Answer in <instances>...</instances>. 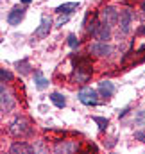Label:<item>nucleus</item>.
<instances>
[{"label": "nucleus", "instance_id": "f257e3e1", "mask_svg": "<svg viewBox=\"0 0 145 154\" xmlns=\"http://www.w3.org/2000/svg\"><path fill=\"white\" fill-rule=\"evenodd\" d=\"M9 133L16 138H23V136H29L31 134V124L27 118L23 116H16L11 124H9Z\"/></svg>", "mask_w": 145, "mask_h": 154}, {"label": "nucleus", "instance_id": "f03ea898", "mask_svg": "<svg viewBox=\"0 0 145 154\" xmlns=\"http://www.w3.org/2000/svg\"><path fill=\"white\" fill-rule=\"evenodd\" d=\"M118 14H120V11H116V7L106 5V7H102V9L99 11V20L113 27V25L118 23Z\"/></svg>", "mask_w": 145, "mask_h": 154}, {"label": "nucleus", "instance_id": "7ed1b4c3", "mask_svg": "<svg viewBox=\"0 0 145 154\" xmlns=\"http://www.w3.org/2000/svg\"><path fill=\"white\" fill-rule=\"evenodd\" d=\"M77 99L84 104V106H95L99 102V91L91 90V88H82L77 93Z\"/></svg>", "mask_w": 145, "mask_h": 154}, {"label": "nucleus", "instance_id": "20e7f679", "mask_svg": "<svg viewBox=\"0 0 145 154\" xmlns=\"http://www.w3.org/2000/svg\"><path fill=\"white\" fill-rule=\"evenodd\" d=\"M111 52H113V48L108 41H93L90 45V54H93L97 57H109Z\"/></svg>", "mask_w": 145, "mask_h": 154}, {"label": "nucleus", "instance_id": "39448f33", "mask_svg": "<svg viewBox=\"0 0 145 154\" xmlns=\"http://www.w3.org/2000/svg\"><path fill=\"white\" fill-rule=\"evenodd\" d=\"M118 29L122 34H129L131 32V25H133V13L127 9H122L118 14Z\"/></svg>", "mask_w": 145, "mask_h": 154}, {"label": "nucleus", "instance_id": "423d86ee", "mask_svg": "<svg viewBox=\"0 0 145 154\" xmlns=\"http://www.w3.org/2000/svg\"><path fill=\"white\" fill-rule=\"evenodd\" d=\"M75 151H79V142H75V140H59L54 145V152L57 154H70Z\"/></svg>", "mask_w": 145, "mask_h": 154}, {"label": "nucleus", "instance_id": "0eeeda50", "mask_svg": "<svg viewBox=\"0 0 145 154\" xmlns=\"http://www.w3.org/2000/svg\"><path fill=\"white\" fill-rule=\"evenodd\" d=\"M72 65L75 70H82V72H93V65L88 57H82V56H72Z\"/></svg>", "mask_w": 145, "mask_h": 154}, {"label": "nucleus", "instance_id": "6e6552de", "mask_svg": "<svg viewBox=\"0 0 145 154\" xmlns=\"http://www.w3.org/2000/svg\"><path fill=\"white\" fill-rule=\"evenodd\" d=\"M0 106H2V111H9V109L14 106V100H13L9 90L5 88L4 82H2V86H0Z\"/></svg>", "mask_w": 145, "mask_h": 154}, {"label": "nucleus", "instance_id": "1a4fd4ad", "mask_svg": "<svg viewBox=\"0 0 145 154\" xmlns=\"http://www.w3.org/2000/svg\"><path fill=\"white\" fill-rule=\"evenodd\" d=\"M25 16V9L23 7H13L7 14V23L9 25H20V22Z\"/></svg>", "mask_w": 145, "mask_h": 154}, {"label": "nucleus", "instance_id": "9d476101", "mask_svg": "<svg viewBox=\"0 0 145 154\" xmlns=\"http://www.w3.org/2000/svg\"><path fill=\"white\" fill-rule=\"evenodd\" d=\"M99 95L100 97H104V99H109V97H113V93H115V84L111 82V81H102V82H99Z\"/></svg>", "mask_w": 145, "mask_h": 154}, {"label": "nucleus", "instance_id": "9b49d317", "mask_svg": "<svg viewBox=\"0 0 145 154\" xmlns=\"http://www.w3.org/2000/svg\"><path fill=\"white\" fill-rule=\"evenodd\" d=\"M32 151H34V147L29 145V143H25V142H16V143H13L11 149H9L11 154H31Z\"/></svg>", "mask_w": 145, "mask_h": 154}, {"label": "nucleus", "instance_id": "f8f14e48", "mask_svg": "<svg viewBox=\"0 0 145 154\" xmlns=\"http://www.w3.org/2000/svg\"><path fill=\"white\" fill-rule=\"evenodd\" d=\"M50 27H52L50 18L48 16H41V23H39V27H38L36 31H34V34H36L38 38H43V36H47L50 32Z\"/></svg>", "mask_w": 145, "mask_h": 154}, {"label": "nucleus", "instance_id": "ddd939ff", "mask_svg": "<svg viewBox=\"0 0 145 154\" xmlns=\"http://www.w3.org/2000/svg\"><path fill=\"white\" fill-rule=\"evenodd\" d=\"M77 7H79V4H77V2H66V4L59 5V7L56 9V13H57V14H72Z\"/></svg>", "mask_w": 145, "mask_h": 154}, {"label": "nucleus", "instance_id": "4468645a", "mask_svg": "<svg viewBox=\"0 0 145 154\" xmlns=\"http://www.w3.org/2000/svg\"><path fill=\"white\" fill-rule=\"evenodd\" d=\"M50 100L57 106V108H65L66 106V99L61 95V93H57V91H54V93H50Z\"/></svg>", "mask_w": 145, "mask_h": 154}, {"label": "nucleus", "instance_id": "2eb2a0df", "mask_svg": "<svg viewBox=\"0 0 145 154\" xmlns=\"http://www.w3.org/2000/svg\"><path fill=\"white\" fill-rule=\"evenodd\" d=\"M91 77L90 72H82V70H73V81H77V82H86L88 79Z\"/></svg>", "mask_w": 145, "mask_h": 154}, {"label": "nucleus", "instance_id": "dca6fc26", "mask_svg": "<svg viewBox=\"0 0 145 154\" xmlns=\"http://www.w3.org/2000/svg\"><path fill=\"white\" fill-rule=\"evenodd\" d=\"M34 79H36V88H38V90H45V88L48 86V81L41 75L39 72H36V74H34Z\"/></svg>", "mask_w": 145, "mask_h": 154}, {"label": "nucleus", "instance_id": "f3484780", "mask_svg": "<svg viewBox=\"0 0 145 154\" xmlns=\"http://www.w3.org/2000/svg\"><path fill=\"white\" fill-rule=\"evenodd\" d=\"M134 124L140 125V127L145 125V109H138V111H136V115H134Z\"/></svg>", "mask_w": 145, "mask_h": 154}, {"label": "nucleus", "instance_id": "a211bd4d", "mask_svg": "<svg viewBox=\"0 0 145 154\" xmlns=\"http://www.w3.org/2000/svg\"><path fill=\"white\" fill-rule=\"evenodd\" d=\"M16 68H18L23 75L31 72V66H29V63H27V61H20V63H16Z\"/></svg>", "mask_w": 145, "mask_h": 154}, {"label": "nucleus", "instance_id": "6ab92c4d", "mask_svg": "<svg viewBox=\"0 0 145 154\" xmlns=\"http://www.w3.org/2000/svg\"><path fill=\"white\" fill-rule=\"evenodd\" d=\"M93 120L99 124V129H100V131H104V129L108 127V118H102V116H93Z\"/></svg>", "mask_w": 145, "mask_h": 154}, {"label": "nucleus", "instance_id": "aec40b11", "mask_svg": "<svg viewBox=\"0 0 145 154\" xmlns=\"http://www.w3.org/2000/svg\"><path fill=\"white\" fill-rule=\"evenodd\" d=\"M0 79H2V82H5V81H11L13 75H11V72H9V70L2 68V70H0Z\"/></svg>", "mask_w": 145, "mask_h": 154}, {"label": "nucleus", "instance_id": "412c9836", "mask_svg": "<svg viewBox=\"0 0 145 154\" xmlns=\"http://www.w3.org/2000/svg\"><path fill=\"white\" fill-rule=\"evenodd\" d=\"M79 43H81V41H79V39L75 38L73 34H70V36H68V45H70L72 48H75V47H79Z\"/></svg>", "mask_w": 145, "mask_h": 154}, {"label": "nucleus", "instance_id": "4be33fe9", "mask_svg": "<svg viewBox=\"0 0 145 154\" xmlns=\"http://www.w3.org/2000/svg\"><path fill=\"white\" fill-rule=\"evenodd\" d=\"M68 16H70V14H59L57 25H63V23H66V22H68Z\"/></svg>", "mask_w": 145, "mask_h": 154}, {"label": "nucleus", "instance_id": "5701e85b", "mask_svg": "<svg viewBox=\"0 0 145 154\" xmlns=\"http://www.w3.org/2000/svg\"><path fill=\"white\" fill-rule=\"evenodd\" d=\"M134 138L140 140V142H145V131H136L134 133Z\"/></svg>", "mask_w": 145, "mask_h": 154}, {"label": "nucleus", "instance_id": "b1692460", "mask_svg": "<svg viewBox=\"0 0 145 154\" xmlns=\"http://www.w3.org/2000/svg\"><path fill=\"white\" fill-rule=\"evenodd\" d=\"M140 7H142V11L145 13V0H140Z\"/></svg>", "mask_w": 145, "mask_h": 154}, {"label": "nucleus", "instance_id": "393cba45", "mask_svg": "<svg viewBox=\"0 0 145 154\" xmlns=\"http://www.w3.org/2000/svg\"><path fill=\"white\" fill-rule=\"evenodd\" d=\"M138 32H140V34H145V25H142V27L138 29Z\"/></svg>", "mask_w": 145, "mask_h": 154}, {"label": "nucleus", "instance_id": "a878e982", "mask_svg": "<svg viewBox=\"0 0 145 154\" xmlns=\"http://www.w3.org/2000/svg\"><path fill=\"white\" fill-rule=\"evenodd\" d=\"M20 2H23V4H29V2H31V0H20Z\"/></svg>", "mask_w": 145, "mask_h": 154}]
</instances>
